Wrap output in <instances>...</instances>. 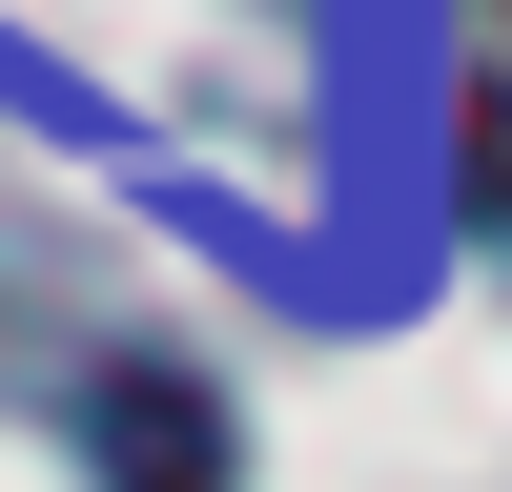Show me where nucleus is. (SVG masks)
<instances>
[{"instance_id":"f257e3e1","label":"nucleus","mask_w":512,"mask_h":492,"mask_svg":"<svg viewBox=\"0 0 512 492\" xmlns=\"http://www.w3.org/2000/svg\"><path fill=\"white\" fill-rule=\"evenodd\" d=\"M82 451H103V492H226V472H246L226 390H205L185 349H123L103 390H82Z\"/></svg>"},{"instance_id":"f03ea898","label":"nucleus","mask_w":512,"mask_h":492,"mask_svg":"<svg viewBox=\"0 0 512 492\" xmlns=\"http://www.w3.org/2000/svg\"><path fill=\"white\" fill-rule=\"evenodd\" d=\"M472 205H512V82H472Z\"/></svg>"}]
</instances>
